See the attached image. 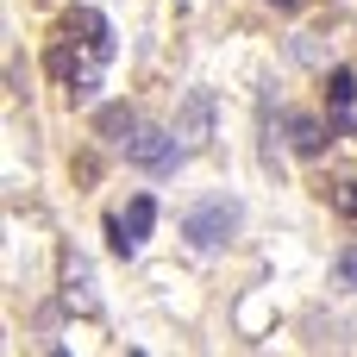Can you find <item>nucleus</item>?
Masks as SVG:
<instances>
[{"label": "nucleus", "mask_w": 357, "mask_h": 357, "mask_svg": "<svg viewBox=\"0 0 357 357\" xmlns=\"http://www.w3.org/2000/svg\"><path fill=\"white\" fill-rule=\"evenodd\" d=\"M238 220H245V207H238V201L207 195L201 207H188V213H182V238H188L195 251H220V245H232Z\"/></svg>", "instance_id": "f257e3e1"}, {"label": "nucleus", "mask_w": 357, "mask_h": 357, "mask_svg": "<svg viewBox=\"0 0 357 357\" xmlns=\"http://www.w3.org/2000/svg\"><path fill=\"white\" fill-rule=\"evenodd\" d=\"M182 157H188V144L176 138V126H169V132H163V126H138V132L126 138V163H132V169L169 176V169H182Z\"/></svg>", "instance_id": "f03ea898"}, {"label": "nucleus", "mask_w": 357, "mask_h": 357, "mask_svg": "<svg viewBox=\"0 0 357 357\" xmlns=\"http://www.w3.org/2000/svg\"><path fill=\"white\" fill-rule=\"evenodd\" d=\"M176 138H182L188 151H207V144H213V94H207V88H188V94H182V107H176Z\"/></svg>", "instance_id": "7ed1b4c3"}, {"label": "nucleus", "mask_w": 357, "mask_h": 357, "mask_svg": "<svg viewBox=\"0 0 357 357\" xmlns=\"http://www.w3.org/2000/svg\"><path fill=\"white\" fill-rule=\"evenodd\" d=\"M63 301H69L75 314H94V307H100V301H94V270H88L82 251L63 257Z\"/></svg>", "instance_id": "20e7f679"}, {"label": "nucleus", "mask_w": 357, "mask_h": 357, "mask_svg": "<svg viewBox=\"0 0 357 357\" xmlns=\"http://www.w3.org/2000/svg\"><path fill=\"white\" fill-rule=\"evenodd\" d=\"M119 226H126V257H132V251L151 238V226H157V201H151V195H132L126 213H119Z\"/></svg>", "instance_id": "39448f33"}, {"label": "nucleus", "mask_w": 357, "mask_h": 357, "mask_svg": "<svg viewBox=\"0 0 357 357\" xmlns=\"http://www.w3.org/2000/svg\"><path fill=\"white\" fill-rule=\"evenodd\" d=\"M94 132H100V138H107V144H119V151H126V138H132V132H138V113H132V107H119V100H113V107H100V113H94Z\"/></svg>", "instance_id": "423d86ee"}, {"label": "nucleus", "mask_w": 357, "mask_h": 357, "mask_svg": "<svg viewBox=\"0 0 357 357\" xmlns=\"http://www.w3.org/2000/svg\"><path fill=\"white\" fill-rule=\"evenodd\" d=\"M289 144H295V157H320L326 151V126L314 113H289Z\"/></svg>", "instance_id": "0eeeda50"}, {"label": "nucleus", "mask_w": 357, "mask_h": 357, "mask_svg": "<svg viewBox=\"0 0 357 357\" xmlns=\"http://www.w3.org/2000/svg\"><path fill=\"white\" fill-rule=\"evenodd\" d=\"M326 207L339 213V220H357V182L345 176V182H326Z\"/></svg>", "instance_id": "6e6552de"}, {"label": "nucleus", "mask_w": 357, "mask_h": 357, "mask_svg": "<svg viewBox=\"0 0 357 357\" xmlns=\"http://www.w3.org/2000/svg\"><path fill=\"white\" fill-rule=\"evenodd\" d=\"M326 100H333V107H351L357 100V75L351 69H333V75H326Z\"/></svg>", "instance_id": "1a4fd4ad"}, {"label": "nucleus", "mask_w": 357, "mask_h": 357, "mask_svg": "<svg viewBox=\"0 0 357 357\" xmlns=\"http://www.w3.org/2000/svg\"><path fill=\"white\" fill-rule=\"evenodd\" d=\"M333 276H339V289H357V245H345V251H339Z\"/></svg>", "instance_id": "9d476101"}, {"label": "nucleus", "mask_w": 357, "mask_h": 357, "mask_svg": "<svg viewBox=\"0 0 357 357\" xmlns=\"http://www.w3.org/2000/svg\"><path fill=\"white\" fill-rule=\"evenodd\" d=\"M270 6H282V13H295V6H301V0H270Z\"/></svg>", "instance_id": "9b49d317"}]
</instances>
